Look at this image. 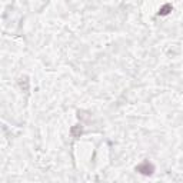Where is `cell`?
<instances>
[{
	"label": "cell",
	"instance_id": "obj_1",
	"mask_svg": "<svg viewBox=\"0 0 183 183\" xmlns=\"http://www.w3.org/2000/svg\"><path fill=\"white\" fill-rule=\"evenodd\" d=\"M136 172H139L140 175H145V176H150L152 173L154 172V166L149 160H145L143 163H140L139 166H136Z\"/></svg>",
	"mask_w": 183,
	"mask_h": 183
},
{
	"label": "cell",
	"instance_id": "obj_2",
	"mask_svg": "<svg viewBox=\"0 0 183 183\" xmlns=\"http://www.w3.org/2000/svg\"><path fill=\"white\" fill-rule=\"evenodd\" d=\"M172 4H165L163 7L159 9V16H166V14H169V13L172 12Z\"/></svg>",
	"mask_w": 183,
	"mask_h": 183
},
{
	"label": "cell",
	"instance_id": "obj_3",
	"mask_svg": "<svg viewBox=\"0 0 183 183\" xmlns=\"http://www.w3.org/2000/svg\"><path fill=\"white\" fill-rule=\"evenodd\" d=\"M72 133L75 134V136H79V134H82V127H80V126H77V127H73V129H72Z\"/></svg>",
	"mask_w": 183,
	"mask_h": 183
}]
</instances>
